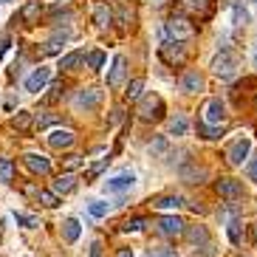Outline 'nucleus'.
Instances as JSON below:
<instances>
[{
	"mask_svg": "<svg viewBox=\"0 0 257 257\" xmlns=\"http://www.w3.org/2000/svg\"><path fill=\"white\" fill-rule=\"evenodd\" d=\"M164 34H167V40H178V43H184V40H192V37H195V26L189 23L187 17L173 15V17L164 23Z\"/></svg>",
	"mask_w": 257,
	"mask_h": 257,
	"instance_id": "nucleus-1",
	"label": "nucleus"
},
{
	"mask_svg": "<svg viewBox=\"0 0 257 257\" xmlns=\"http://www.w3.org/2000/svg\"><path fill=\"white\" fill-rule=\"evenodd\" d=\"M178 9L195 20H209L215 12V0H178Z\"/></svg>",
	"mask_w": 257,
	"mask_h": 257,
	"instance_id": "nucleus-2",
	"label": "nucleus"
},
{
	"mask_svg": "<svg viewBox=\"0 0 257 257\" xmlns=\"http://www.w3.org/2000/svg\"><path fill=\"white\" fill-rule=\"evenodd\" d=\"M234 71H237V60H234L232 51H220L215 60H212V74L220 76V79H232Z\"/></svg>",
	"mask_w": 257,
	"mask_h": 257,
	"instance_id": "nucleus-3",
	"label": "nucleus"
},
{
	"mask_svg": "<svg viewBox=\"0 0 257 257\" xmlns=\"http://www.w3.org/2000/svg\"><path fill=\"white\" fill-rule=\"evenodd\" d=\"M159 54L167 65H181V62L187 60V48H184V43H178V40H164V46L159 48Z\"/></svg>",
	"mask_w": 257,
	"mask_h": 257,
	"instance_id": "nucleus-4",
	"label": "nucleus"
},
{
	"mask_svg": "<svg viewBox=\"0 0 257 257\" xmlns=\"http://www.w3.org/2000/svg\"><path fill=\"white\" fill-rule=\"evenodd\" d=\"M164 116V102L161 96H144L142 107H139V119L142 121H159Z\"/></svg>",
	"mask_w": 257,
	"mask_h": 257,
	"instance_id": "nucleus-5",
	"label": "nucleus"
},
{
	"mask_svg": "<svg viewBox=\"0 0 257 257\" xmlns=\"http://www.w3.org/2000/svg\"><path fill=\"white\" fill-rule=\"evenodd\" d=\"M201 121H206V124H223V119H226V105L220 102L218 96L215 99H206L204 110H201Z\"/></svg>",
	"mask_w": 257,
	"mask_h": 257,
	"instance_id": "nucleus-6",
	"label": "nucleus"
},
{
	"mask_svg": "<svg viewBox=\"0 0 257 257\" xmlns=\"http://www.w3.org/2000/svg\"><path fill=\"white\" fill-rule=\"evenodd\" d=\"M156 229H159L164 237H181V234L187 232V223H184L178 215H164V218H159Z\"/></svg>",
	"mask_w": 257,
	"mask_h": 257,
	"instance_id": "nucleus-7",
	"label": "nucleus"
},
{
	"mask_svg": "<svg viewBox=\"0 0 257 257\" xmlns=\"http://www.w3.org/2000/svg\"><path fill=\"white\" fill-rule=\"evenodd\" d=\"M99 102H102V91H99V88H82L74 99V105L79 107V110H96Z\"/></svg>",
	"mask_w": 257,
	"mask_h": 257,
	"instance_id": "nucleus-8",
	"label": "nucleus"
},
{
	"mask_svg": "<svg viewBox=\"0 0 257 257\" xmlns=\"http://www.w3.org/2000/svg\"><path fill=\"white\" fill-rule=\"evenodd\" d=\"M215 192L220 198H226V201H237L243 195V184L234 181V178H218L215 181Z\"/></svg>",
	"mask_w": 257,
	"mask_h": 257,
	"instance_id": "nucleus-9",
	"label": "nucleus"
},
{
	"mask_svg": "<svg viewBox=\"0 0 257 257\" xmlns=\"http://www.w3.org/2000/svg\"><path fill=\"white\" fill-rule=\"evenodd\" d=\"M249 150H251V142L249 139H237V142H232V147L226 150V159L232 167H240L243 161L249 159Z\"/></svg>",
	"mask_w": 257,
	"mask_h": 257,
	"instance_id": "nucleus-10",
	"label": "nucleus"
},
{
	"mask_svg": "<svg viewBox=\"0 0 257 257\" xmlns=\"http://www.w3.org/2000/svg\"><path fill=\"white\" fill-rule=\"evenodd\" d=\"M124 74H127V57L116 54L113 65H110V74H107V88H119L124 82Z\"/></svg>",
	"mask_w": 257,
	"mask_h": 257,
	"instance_id": "nucleus-11",
	"label": "nucleus"
},
{
	"mask_svg": "<svg viewBox=\"0 0 257 257\" xmlns=\"http://www.w3.org/2000/svg\"><path fill=\"white\" fill-rule=\"evenodd\" d=\"M133 184H136L133 173H119L105 181V192H127V189H133Z\"/></svg>",
	"mask_w": 257,
	"mask_h": 257,
	"instance_id": "nucleus-12",
	"label": "nucleus"
},
{
	"mask_svg": "<svg viewBox=\"0 0 257 257\" xmlns=\"http://www.w3.org/2000/svg\"><path fill=\"white\" fill-rule=\"evenodd\" d=\"M178 88L184 93H201L204 91V76L198 74V71H184L181 79H178Z\"/></svg>",
	"mask_w": 257,
	"mask_h": 257,
	"instance_id": "nucleus-13",
	"label": "nucleus"
},
{
	"mask_svg": "<svg viewBox=\"0 0 257 257\" xmlns=\"http://www.w3.org/2000/svg\"><path fill=\"white\" fill-rule=\"evenodd\" d=\"M48 79H51V68H46V65H40V68H34V74L26 79V91H31V93H37V91H43L48 85Z\"/></svg>",
	"mask_w": 257,
	"mask_h": 257,
	"instance_id": "nucleus-14",
	"label": "nucleus"
},
{
	"mask_svg": "<svg viewBox=\"0 0 257 257\" xmlns=\"http://www.w3.org/2000/svg\"><path fill=\"white\" fill-rule=\"evenodd\" d=\"M26 167H29L31 173H37V175L51 173V161H48L46 156H40V153H26Z\"/></svg>",
	"mask_w": 257,
	"mask_h": 257,
	"instance_id": "nucleus-15",
	"label": "nucleus"
},
{
	"mask_svg": "<svg viewBox=\"0 0 257 257\" xmlns=\"http://www.w3.org/2000/svg\"><path fill=\"white\" fill-rule=\"evenodd\" d=\"M204 178H206L204 167H198V164H184L181 167V181H187V184H204Z\"/></svg>",
	"mask_w": 257,
	"mask_h": 257,
	"instance_id": "nucleus-16",
	"label": "nucleus"
},
{
	"mask_svg": "<svg viewBox=\"0 0 257 257\" xmlns=\"http://www.w3.org/2000/svg\"><path fill=\"white\" fill-rule=\"evenodd\" d=\"M48 144H51L54 150H65L74 144V133L71 130H54L51 136H48Z\"/></svg>",
	"mask_w": 257,
	"mask_h": 257,
	"instance_id": "nucleus-17",
	"label": "nucleus"
},
{
	"mask_svg": "<svg viewBox=\"0 0 257 257\" xmlns=\"http://www.w3.org/2000/svg\"><path fill=\"white\" fill-rule=\"evenodd\" d=\"M110 20H113V12L107 9V3H99V6L93 9V23H96L99 29H105V26H110Z\"/></svg>",
	"mask_w": 257,
	"mask_h": 257,
	"instance_id": "nucleus-18",
	"label": "nucleus"
},
{
	"mask_svg": "<svg viewBox=\"0 0 257 257\" xmlns=\"http://www.w3.org/2000/svg\"><path fill=\"white\" fill-rule=\"evenodd\" d=\"M184 234H187L189 243H195V246H206V243H209V232H206L204 226H187Z\"/></svg>",
	"mask_w": 257,
	"mask_h": 257,
	"instance_id": "nucleus-19",
	"label": "nucleus"
},
{
	"mask_svg": "<svg viewBox=\"0 0 257 257\" xmlns=\"http://www.w3.org/2000/svg\"><path fill=\"white\" fill-rule=\"evenodd\" d=\"M74 187H76V175H71V173L60 175V178L54 181V192H57V195H65V192H71Z\"/></svg>",
	"mask_w": 257,
	"mask_h": 257,
	"instance_id": "nucleus-20",
	"label": "nucleus"
},
{
	"mask_svg": "<svg viewBox=\"0 0 257 257\" xmlns=\"http://www.w3.org/2000/svg\"><path fill=\"white\" fill-rule=\"evenodd\" d=\"M65 43H68V31H62V34H54V37L46 43V48H43V54H60Z\"/></svg>",
	"mask_w": 257,
	"mask_h": 257,
	"instance_id": "nucleus-21",
	"label": "nucleus"
},
{
	"mask_svg": "<svg viewBox=\"0 0 257 257\" xmlns=\"http://www.w3.org/2000/svg\"><path fill=\"white\" fill-rule=\"evenodd\" d=\"M79 232H82V226H79V220L76 218H68L65 223H62V237L68 243H74L76 237H79Z\"/></svg>",
	"mask_w": 257,
	"mask_h": 257,
	"instance_id": "nucleus-22",
	"label": "nucleus"
},
{
	"mask_svg": "<svg viewBox=\"0 0 257 257\" xmlns=\"http://www.w3.org/2000/svg\"><path fill=\"white\" fill-rule=\"evenodd\" d=\"M181 204H184L181 195H164V198H156V201H153L156 209H178Z\"/></svg>",
	"mask_w": 257,
	"mask_h": 257,
	"instance_id": "nucleus-23",
	"label": "nucleus"
},
{
	"mask_svg": "<svg viewBox=\"0 0 257 257\" xmlns=\"http://www.w3.org/2000/svg\"><path fill=\"white\" fill-rule=\"evenodd\" d=\"M82 60H85L82 51H71V54H65V57H60V68H62V71H74Z\"/></svg>",
	"mask_w": 257,
	"mask_h": 257,
	"instance_id": "nucleus-24",
	"label": "nucleus"
},
{
	"mask_svg": "<svg viewBox=\"0 0 257 257\" xmlns=\"http://www.w3.org/2000/svg\"><path fill=\"white\" fill-rule=\"evenodd\" d=\"M144 85H147V82H144L142 76H139V79H133V82L127 85V91H124V96H127L130 102H136V99H142V93H144Z\"/></svg>",
	"mask_w": 257,
	"mask_h": 257,
	"instance_id": "nucleus-25",
	"label": "nucleus"
},
{
	"mask_svg": "<svg viewBox=\"0 0 257 257\" xmlns=\"http://www.w3.org/2000/svg\"><path fill=\"white\" fill-rule=\"evenodd\" d=\"M198 133H201V139H218L223 133V124H206V121H201Z\"/></svg>",
	"mask_w": 257,
	"mask_h": 257,
	"instance_id": "nucleus-26",
	"label": "nucleus"
},
{
	"mask_svg": "<svg viewBox=\"0 0 257 257\" xmlns=\"http://www.w3.org/2000/svg\"><path fill=\"white\" fill-rule=\"evenodd\" d=\"M249 20H251L249 12H246L240 3H232V23H234V26H246Z\"/></svg>",
	"mask_w": 257,
	"mask_h": 257,
	"instance_id": "nucleus-27",
	"label": "nucleus"
},
{
	"mask_svg": "<svg viewBox=\"0 0 257 257\" xmlns=\"http://www.w3.org/2000/svg\"><path fill=\"white\" fill-rule=\"evenodd\" d=\"M31 121H34V116L29 113V110H20V113L12 119V127H17V130H29L31 127Z\"/></svg>",
	"mask_w": 257,
	"mask_h": 257,
	"instance_id": "nucleus-28",
	"label": "nucleus"
},
{
	"mask_svg": "<svg viewBox=\"0 0 257 257\" xmlns=\"http://www.w3.org/2000/svg\"><path fill=\"white\" fill-rule=\"evenodd\" d=\"M15 178V164H12V159H0V181L9 184Z\"/></svg>",
	"mask_w": 257,
	"mask_h": 257,
	"instance_id": "nucleus-29",
	"label": "nucleus"
},
{
	"mask_svg": "<svg viewBox=\"0 0 257 257\" xmlns=\"http://www.w3.org/2000/svg\"><path fill=\"white\" fill-rule=\"evenodd\" d=\"M187 119H184V116H173V119H170V133H173V136H184V133H187Z\"/></svg>",
	"mask_w": 257,
	"mask_h": 257,
	"instance_id": "nucleus-30",
	"label": "nucleus"
},
{
	"mask_svg": "<svg viewBox=\"0 0 257 257\" xmlns=\"http://www.w3.org/2000/svg\"><path fill=\"white\" fill-rule=\"evenodd\" d=\"M51 124H57V116H54V113H37V116H34V127H37V130L51 127Z\"/></svg>",
	"mask_w": 257,
	"mask_h": 257,
	"instance_id": "nucleus-31",
	"label": "nucleus"
},
{
	"mask_svg": "<svg viewBox=\"0 0 257 257\" xmlns=\"http://www.w3.org/2000/svg\"><path fill=\"white\" fill-rule=\"evenodd\" d=\"M37 198H40V204H46V206H60V198H57V192H46V189H40L37 192Z\"/></svg>",
	"mask_w": 257,
	"mask_h": 257,
	"instance_id": "nucleus-32",
	"label": "nucleus"
},
{
	"mask_svg": "<svg viewBox=\"0 0 257 257\" xmlns=\"http://www.w3.org/2000/svg\"><path fill=\"white\" fill-rule=\"evenodd\" d=\"M37 15H40V3H37V0H31L29 6L23 9V20H26V23H34Z\"/></svg>",
	"mask_w": 257,
	"mask_h": 257,
	"instance_id": "nucleus-33",
	"label": "nucleus"
},
{
	"mask_svg": "<svg viewBox=\"0 0 257 257\" xmlns=\"http://www.w3.org/2000/svg\"><path fill=\"white\" fill-rule=\"evenodd\" d=\"M107 164H110V159H102V161H96L93 167H88V173H85V181H93V178H96V175L102 173Z\"/></svg>",
	"mask_w": 257,
	"mask_h": 257,
	"instance_id": "nucleus-34",
	"label": "nucleus"
},
{
	"mask_svg": "<svg viewBox=\"0 0 257 257\" xmlns=\"http://www.w3.org/2000/svg\"><path fill=\"white\" fill-rule=\"evenodd\" d=\"M147 257H178V251L167 249V246H153V249H147Z\"/></svg>",
	"mask_w": 257,
	"mask_h": 257,
	"instance_id": "nucleus-35",
	"label": "nucleus"
},
{
	"mask_svg": "<svg viewBox=\"0 0 257 257\" xmlns=\"http://www.w3.org/2000/svg\"><path fill=\"white\" fill-rule=\"evenodd\" d=\"M88 212H91L93 218H105V215H107V204H105V201H91V204H88Z\"/></svg>",
	"mask_w": 257,
	"mask_h": 257,
	"instance_id": "nucleus-36",
	"label": "nucleus"
},
{
	"mask_svg": "<svg viewBox=\"0 0 257 257\" xmlns=\"http://www.w3.org/2000/svg\"><path fill=\"white\" fill-rule=\"evenodd\" d=\"M15 220H17V223H23L26 229H34V226H40V220L34 218V215H23V212H15Z\"/></svg>",
	"mask_w": 257,
	"mask_h": 257,
	"instance_id": "nucleus-37",
	"label": "nucleus"
},
{
	"mask_svg": "<svg viewBox=\"0 0 257 257\" xmlns=\"http://www.w3.org/2000/svg\"><path fill=\"white\" fill-rule=\"evenodd\" d=\"M226 232H229V240H232L234 246H237V243L243 240V232H240V223H237V220H232V223H229Z\"/></svg>",
	"mask_w": 257,
	"mask_h": 257,
	"instance_id": "nucleus-38",
	"label": "nucleus"
},
{
	"mask_svg": "<svg viewBox=\"0 0 257 257\" xmlns=\"http://www.w3.org/2000/svg\"><path fill=\"white\" fill-rule=\"evenodd\" d=\"M88 65H91V71H99L102 65H105V54H102V51H91V54H88Z\"/></svg>",
	"mask_w": 257,
	"mask_h": 257,
	"instance_id": "nucleus-39",
	"label": "nucleus"
},
{
	"mask_svg": "<svg viewBox=\"0 0 257 257\" xmlns=\"http://www.w3.org/2000/svg\"><path fill=\"white\" fill-rule=\"evenodd\" d=\"M147 150H150V156H164V153H167V139H164V136L156 139V142H153Z\"/></svg>",
	"mask_w": 257,
	"mask_h": 257,
	"instance_id": "nucleus-40",
	"label": "nucleus"
},
{
	"mask_svg": "<svg viewBox=\"0 0 257 257\" xmlns=\"http://www.w3.org/2000/svg\"><path fill=\"white\" fill-rule=\"evenodd\" d=\"M144 226H147V220H144V218H133V220H127L121 229H124V232H142Z\"/></svg>",
	"mask_w": 257,
	"mask_h": 257,
	"instance_id": "nucleus-41",
	"label": "nucleus"
},
{
	"mask_svg": "<svg viewBox=\"0 0 257 257\" xmlns=\"http://www.w3.org/2000/svg\"><path fill=\"white\" fill-rule=\"evenodd\" d=\"M60 96H62V85L57 82V85H51V93H46V102L51 105V102H57Z\"/></svg>",
	"mask_w": 257,
	"mask_h": 257,
	"instance_id": "nucleus-42",
	"label": "nucleus"
},
{
	"mask_svg": "<svg viewBox=\"0 0 257 257\" xmlns=\"http://www.w3.org/2000/svg\"><path fill=\"white\" fill-rule=\"evenodd\" d=\"M79 164H82V156H68V159H65V167H68V170H76Z\"/></svg>",
	"mask_w": 257,
	"mask_h": 257,
	"instance_id": "nucleus-43",
	"label": "nucleus"
},
{
	"mask_svg": "<svg viewBox=\"0 0 257 257\" xmlns=\"http://www.w3.org/2000/svg\"><path fill=\"white\" fill-rule=\"evenodd\" d=\"M249 178H251V181H257V156L249 161Z\"/></svg>",
	"mask_w": 257,
	"mask_h": 257,
	"instance_id": "nucleus-44",
	"label": "nucleus"
},
{
	"mask_svg": "<svg viewBox=\"0 0 257 257\" xmlns=\"http://www.w3.org/2000/svg\"><path fill=\"white\" fill-rule=\"evenodd\" d=\"M91 257H102V243H99V240L91 243Z\"/></svg>",
	"mask_w": 257,
	"mask_h": 257,
	"instance_id": "nucleus-45",
	"label": "nucleus"
},
{
	"mask_svg": "<svg viewBox=\"0 0 257 257\" xmlns=\"http://www.w3.org/2000/svg\"><path fill=\"white\" fill-rule=\"evenodd\" d=\"M6 48H9V37H6V34H3V37H0V57L6 54Z\"/></svg>",
	"mask_w": 257,
	"mask_h": 257,
	"instance_id": "nucleus-46",
	"label": "nucleus"
},
{
	"mask_svg": "<svg viewBox=\"0 0 257 257\" xmlns=\"http://www.w3.org/2000/svg\"><path fill=\"white\" fill-rule=\"evenodd\" d=\"M116 257H133V249H119V251H116Z\"/></svg>",
	"mask_w": 257,
	"mask_h": 257,
	"instance_id": "nucleus-47",
	"label": "nucleus"
},
{
	"mask_svg": "<svg viewBox=\"0 0 257 257\" xmlns=\"http://www.w3.org/2000/svg\"><path fill=\"white\" fill-rule=\"evenodd\" d=\"M251 240H254V246H257V223L251 226Z\"/></svg>",
	"mask_w": 257,
	"mask_h": 257,
	"instance_id": "nucleus-48",
	"label": "nucleus"
},
{
	"mask_svg": "<svg viewBox=\"0 0 257 257\" xmlns=\"http://www.w3.org/2000/svg\"><path fill=\"white\" fill-rule=\"evenodd\" d=\"M159 3H164V0H159Z\"/></svg>",
	"mask_w": 257,
	"mask_h": 257,
	"instance_id": "nucleus-49",
	"label": "nucleus"
}]
</instances>
